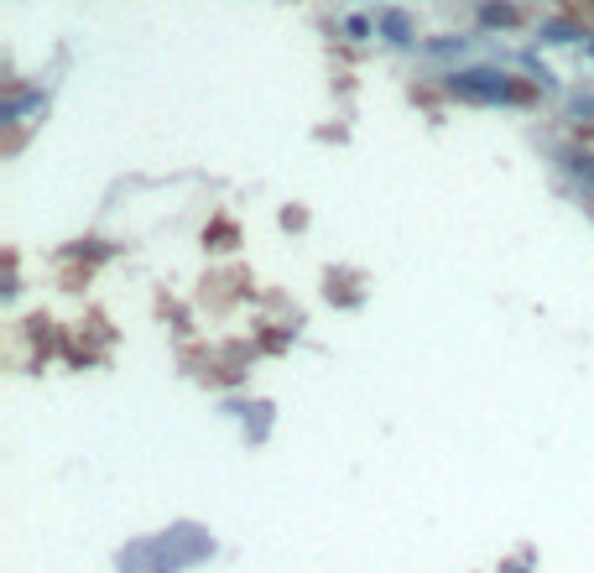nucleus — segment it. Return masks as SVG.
Listing matches in <instances>:
<instances>
[{
  "mask_svg": "<svg viewBox=\"0 0 594 573\" xmlns=\"http://www.w3.org/2000/svg\"><path fill=\"white\" fill-rule=\"evenodd\" d=\"M209 553V537L188 542V547H178V542H147V547H131V553H120V569L125 573H178L188 569V563H199V557Z\"/></svg>",
  "mask_w": 594,
  "mask_h": 573,
  "instance_id": "obj_1",
  "label": "nucleus"
},
{
  "mask_svg": "<svg viewBox=\"0 0 594 573\" xmlns=\"http://www.w3.org/2000/svg\"><path fill=\"white\" fill-rule=\"evenodd\" d=\"M459 100H475V104H511L516 100V84H511L501 68H459L454 79H449Z\"/></svg>",
  "mask_w": 594,
  "mask_h": 573,
  "instance_id": "obj_2",
  "label": "nucleus"
},
{
  "mask_svg": "<svg viewBox=\"0 0 594 573\" xmlns=\"http://www.w3.org/2000/svg\"><path fill=\"white\" fill-rule=\"evenodd\" d=\"M375 32L386 37V42H396V48H407L412 42V17L407 11H381V17H375Z\"/></svg>",
  "mask_w": 594,
  "mask_h": 573,
  "instance_id": "obj_3",
  "label": "nucleus"
},
{
  "mask_svg": "<svg viewBox=\"0 0 594 573\" xmlns=\"http://www.w3.org/2000/svg\"><path fill=\"white\" fill-rule=\"evenodd\" d=\"M480 21H485V27H511V21H516V6H501V0H485V6H480Z\"/></svg>",
  "mask_w": 594,
  "mask_h": 573,
  "instance_id": "obj_4",
  "label": "nucleus"
},
{
  "mask_svg": "<svg viewBox=\"0 0 594 573\" xmlns=\"http://www.w3.org/2000/svg\"><path fill=\"white\" fill-rule=\"evenodd\" d=\"M578 27L574 21H543V42H574Z\"/></svg>",
  "mask_w": 594,
  "mask_h": 573,
  "instance_id": "obj_5",
  "label": "nucleus"
},
{
  "mask_svg": "<svg viewBox=\"0 0 594 573\" xmlns=\"http://www.w3.org/2000/svg\"><path fill=\"white\" fill-rule=\"evenodd\" d=\"M32 104H42V94H17V100L6 104V120H17L21 110H32Z\"/></svg>",
  "mask_w": 594,
  "mask_h": 573,
  "instance_id": "obj_6",
  "label": "nucleus"
},
{
  "mask_svg": "<svg viewBox=\"0 0 594 573\" xmlns=\"http://www.w3.org/2000/svg\"><path fill=\"white\" fill-rule=\"evenodd\" d=\"M344 32L355 37V42H365V37H371V21H365V17H350V21H344Z\"/></svg>",
  "mask_w": 594,
  "mask_h": 573,
  "instance_id": "obj_7",
  "label": "nucleus"
},
{
  "mask_svg": "<svg viewBox=\"0 0 594 573\" xmlns=\"http://www.w3.org/2000/svg\"><path fill=\"white\" fill-rule=\"evenodd\" d=\"M427 52H439V58H449V52H464V42H454V37H443V42H427Z\"/></svg>",
  "mask_w": 594,
  "mask_h": 573,
  "instance_id": "obj_8",
  "label": "nucleus"
},
{
  "mask_svg": "<svg viewBox=\"0 0 594 573\" xmlns=\"http://www.w3.org/2000/svg\"><path fill=\"white\" fill-rule=\"evenodd\" d=\"M501 573H526V569H522V563H506V569H501Z\"/></svg>",
  "mask_w": 594,
  "mask_h": 573,
  "instance_id": "obj_9",
  "label": "nucleus"
},
{
  "mask_svg": "<svg viewBox=\"0 0 594 573\" xmlns=\"http://www.w3.org/2000/svg\"><path fill=\"white\" fill-rule=\"evenodd\" d=\"M590 52H594V48H590Z\"/></svg>",
  "mask_w": 594,
  "mask_h": 573,
  "instance_id": "obj_10",
  "label": "nucleus"
}]
</instances>
